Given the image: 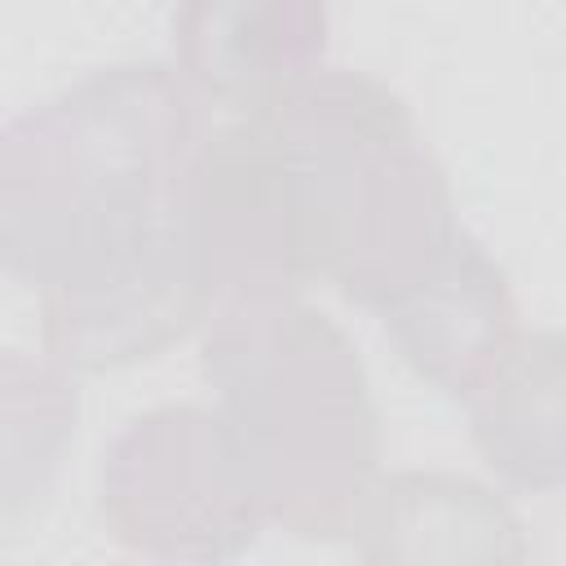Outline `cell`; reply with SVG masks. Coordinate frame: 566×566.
Returning <instances> with one entry per match:
<instances>
[{
  "mask_svg": "<svg viewBox=\"0 0 566 566\" xmlns=\"http://www.w3.org/2000/svg\"><path fill=\"white\" fill-rule=\"evenodd\" d=\"M199 102L164 62L102 66L0 146V252L40 301L44 354L62 371L155 358L217 310L190 172Z\"/></svg>",
  "mask_w": 566,
  "mask_h": 566,
  "instance_id": "cell-1",
  "label": "cell"
},
{
  "mask_svg": "<svg viewBox=\"0 0 566 566\" xmlns=\"http://www.w3.org/2000/svg\"><path fill=\"white\" fill-rule=\"evenodd\" d=\"M190 221L217 305L323 283L376 314L464 234L407 102L340 66L203 137Z\"/></svg>",
  "mask_w": 566,
  "mask_h": 566,
  "instance_id": "cell-2",
  "label": "cell"
},
{
  "mask_svg": "<svg viewBox=\"0 0 566 566\" xmlns=\"http://www.w3.org/2000/svg\"><path fill=\"white\" fill-rule=\"evenodd\" d=\"M199 367L265 522L349 539L385 473L380 416L345 332L305 296H239L203 323Z\"/></svg>",
  "mask_w": 566,
  "mask_h": 566,
  "instance_id": "cell-3",
  "label": "cell"
},
{
  "mask_svg": "<svg viewBox=\"0 0 566 566\" xmlns=\"http://www.w3.org/2000/svg\"><path fill=\"white\" fill-rule=\"evenodd\" d=\"M97 513L115 544L164 566H226L265 526L261 495L217 407H155L106 447Z\"/></svg>",
  "mask_w": 566,
  "mask_h": 566,
  "instance_id": "cell-4",
  "label": "cell"
},
{
  "mask_svg": "<svg viewBox=\"0 0 566 566\" xmlns=\"http://www.w3.org/2000/svg\"><path fill=\"white\" fill-rule=\"evenodd\" d=\"M380 318L398 358L460 402H469L522 340V318L504 270L469 234H460L451 252Z\"/></svg>",
  "mask_w": 566,
  "mask_h": 566,
  "instance_id": "cell-5",
  "label": "cell"
},
{
  "mask_svg": "<svg viewBox=\"0 0 566 566\" xmlns=\"http://www.w3.org/2000/svg\"><path fill=\"white\" fill-rule=\"evenodd\" d=\"M323 4H186L172 18V71L199 106L226 119L256 115L323 71Z\"/></svg>",
  "mask_w": 566,
  "mask_h": 566,
  "instance_id": "cell-6",
  "label": "cell"
},
{
  "mask_svg": "<svg viewBox=\"0 0 566 566\" xmlns=\"http://www.w3.org/2000/svg\"><path fill=\"white\" fill-rule=\"evenodd\" d=\"M349 539L358 566H526L531 557L517 509L447 469L385 473Z\"/></svg>",
  "mask_w": 566,
  "mask_h": 566,
  "instance_id": "cell-7",
  "label": "cell"
},
{
  "mask_svg": "<svg viewBox=\"0 0 566 566\" xmlns=\"http://www.w3.org/2000/svg\"><path fill=\"white\" fill-rule=\"evenodd\" d=\"M469 433L482 464L509 486H566V332H522L469 398Z\"/></svg>",
  "mask_w": 566,
  "mask_h": 566,
  "instance_id": "cell-8",
  "label": "cell"
}]
</instances>
